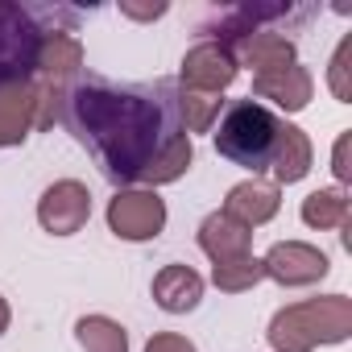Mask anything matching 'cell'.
<instances>
[{
    "label": "cell",
    "mask_w": 352,
    "mask_h": 352,
    "mask_svg": "<svg viewBox=\"0 0 352 352\" xmlns=\"http://www.w3.org/2000/svg\"><path fill=\"white\" fill-rule=\"evenodd\" d=\"M63 124L87 145L112 183H179L191 170V133L179 116V83H112L83 71L63 91Z\"/></svg>",
    "instance_id": "1"
},
{
    "label": "cell",
    "mask_w": 352,
    "mask_h": 352,
    "mask_svg": "<svg viewBox=\"0 0 352 352\" xmlns=\"http://www.w3.org/2000/svg\"><path fill=\"white\" fill-rule=\"evenodd\" d=\"M83 13L71 5H21L0 0V91L38 79L42 50L54 34H79Z\"/></svg>",
    "instance_id": "2"
},
{
    "label": "cell",
    "mask_w": 352,
    "mask_h": 352,
    "mask_svg": "<svg viewBox=\"0 0 352 352\" xmlns=\"http://www.w3.org/2000/svg\"><path fill=\"white\" fill-rule=\"evenodd\" d=\"M216 149L220 157H228L232 166H245L257 174L270 170L274 162V149H278V137H282V116L257 100H232L220 120H216Z\"/></svg>",
    "instance_id": "3"
},
{
    "label": "cell",
    "mask_w": 352,
    "mask_h": 352,
    "mask_svg": "<svg viewBox=\"0 0 352 352\" xmlns=\"http://www.w3.org/2000/svg\"><path fill=\"white\" fill-rule=\"evenodd\" d=\"M348 336H352V298L348 294L307 298V302L282 307L270 319L274 352H315L319 344H344Z\"/></svg>",
    "instance_id": "4"
},
{
    "label": "cell",
    "mask_w": 352,
    "mask_h": 352,
    "mask_svg": "<svg viewBox=\"0 0 352 352\" xmlns=\"http://www.w3.org/2000/svg\"><path fill=\"white\" fill-rule=\"evenodd\" d=\"M315 13H319L315 5H232V9H216V13H212V25H204V30L212 34L208 42L228 46L232 38L253 34V30H278V34H290V30L307 25Z\"/></svg>",
    "instance_id": "5"
},
{
    "label": "cell",
    "mask_w": 352,
    "mask_h": 352,
    "mask_svg": "<svg viewBox=\"0 0 352 352\" xmlns=\"http://www.w3.org/2000/svg\"><path fill=\"white\" fill-rule=\"evenodd\" d=\"M108 228L120 241H153L166 228V199L149 187L116 191L108 204Z\"/></svg>",
    "instance_id": "6"
},
{
    "label": "cell",
    "mask_w": 352,
    "mask_h": 352,
    "mask_svg": "<svg viewBox=\"0 0 352 352\" xmlns=\"http://www.w3.org/2000/svg\"><path fill=\"white\" fill-rule=\"evenodd\" d=\"M91 216V195L75 179H58L42 191L38 199V224L54 236H75Z\"/></svg>",
    "instance_id": "7"
},
{
    "label": "cell",
    "mask_w": 352,
    "mask_h": 352,
    "mask_svg": "<svg viewBox=\"0 0 352 352\" xmlns=\"http://www.w3.org/2000/svg\"><path fill=\"white\" fill-rule=\"evenodd\" d=\"M327 270H331L327 253H319L315 245H302V241H278L261 257V274L278 286H311V282L327 278Z\"/></svg>",
    "instance_id": "8"
},
{
    "label": "cell",
    "mask_w": 352,
    "mask_h": 352,
    "mask_svg": "<svg viewBox=\"0 0 352 352\" xmlns=\"http://www.w3.org/2000/svg\"><path fill=\"white\" fill-rule=\"evenodd\" d=\"M236 58L220 46V42H199L183 54V75L179 87L183 91H204V96H220L232 79H236Z\"/></svg>",
    "instance_id": "9"
},
{
    "label": "cell",
    "mask_w": 352,
    "mask_h": 352,
    "mask_svg": "<svg viewBox=\"0 0 352 352\" xmlns=\"http://www.w3.org/2000/svg\"><path fill=\"white\" fill-rule=\"evenodd\" d=\"M236 67H249L253 79L257 75H274V71H286L294 67V38L278 34V30H253V34H241L224 46Z\"/></svg>",
    "instance_id": "10"
},
{
    "label": "cell",
    "mask_w": 352,
    "mask_h": 352,
    "mask_svg": "<svg viewBox=\"0 0 352 352\" xmlns=\"http://www.w3.org/2000/svg\"><path fill=\"white\" fill-rule=\"evenodd\" d=\"M311 96H315V79H311V71L307 67H286V71H274V75H257L253 79V96L249 100H270L274 108H282V112H302L307 104H311Z\"/></svg>",
    "instance_id": "11"
},
{
    "label": "cell",
    "mask_w": 352,
    "mask_h": 352,
    "mask_svg": "<svg viewBox=\"0 0 352 352\" xmlns=\"http://www.w3.org/2000/svg\"><path fill=\"white\" fill-rule=\"evenodd\" d=\"M38 129V83H13L0 91V149L21 145Z\"/></svg>",
    "instance_id": "12"
},
{
    "label": "cell",
    "mask_w": 352,
    "mask_h": 352,
    "mask_svg": "<svg viewBox=\"0 0 352 352\" xmlns=\"http://www.w3.org/2000/svg\"><path fill=\"white\" fill-rule=\"evenodd\" d=\"M282 208V191L274 183H261V179H249V183H236L224 199V216L241 220L245 228H261L265 220H274Z\"/></svg>",
    "instance_id": "13"
},
{
    "label": "cell",
    "mask_w": 352,
    "mask_h": 352,
    "mask_svg": "<svg viewBox=\"0 0 352 352\" xmlns=\"http://www.w3.org/2000/svg\"><path fill=\"white\" fill-rule=\"evenodd\" d=\"M249 245H253V228H245L241 220H232V216H224V212H212V216L199 224V249H204L216 265L249 257Z\"/></svg>",
    "instance_id": "14"
},
{
    "label": "cell",
    "mask_w": 352,
    "mask_h": 352,
    "mask_svg": "<svg viewBox=\"0 0 352 352\" xmlns=\"http://www.w3.org/2000/svg\"><path fill=\"white\" fill-rule=\"evenodd\" d=\"M204 298V278L191 265H162L153 274V302L170 315H187Z\"/></svg>",
    "instance_id": "15"
},
{
    "label": "cell",
    "mask_w": 352,
    "mask_h": 352,
    "mask_svg": "<svg viewBox=\"0 0 352 352\" xmlns=\"http://www.w3.org/2000/svg\"><path fill=\"white\" fill-rule=\"evenodd\" d=\"M311 157H315V149H311L307 133H302L298 124H286V120H282V137H278V149H274V162H270L274 187H278V183H286V187H290V183L307 179Z\"/></svg>",
    "instance_id": "16"
},
{
    "label": "cell",
    "mask_w": 352,
    "mask_h": 352,
    "mask_svg": "<svg viewBox=\"0 0 352 352\" xmlns=\"http://www.w3.org/2000/svg\"><path fill=\"white\" fill-rule=\"evenodd\" d=\"M302 224L307 228H348V195L344 187H323V191H311L302 199Z\"/></svg>",
    "instance_id": "17"
},
{
    "label": "cell",
    "mask_w": 352,
    "mask_h": 352,
    "mask_svg": "<svg viewBox=\"0 0 352 352\" xmlns=\"http://www.w3.org/2000/svg\"><path fill=\"white\" fill-rule=\"evenodd\" d=\"M75 340L83 352H129V331L108 315H83L75 323Z\"/></svg>",
    "instance_id": "18"
},
{
    "label": "cell",
    "mask_w": 352,
    "mask_h": 352,
    "mask_svg": "<svg viewBox=\"0 0 352 352\" xmlns=\"http://www.w3.org/2000/svg\"><path fill=\"white\" fill-rule=\"evenodd\" d=\"M220 112H224L220 96H204V91H183L179 87V116H183L187 133H212Z\"/></svg>",
    "instance_id": "19"
},
{
    "label": "cell",
    "mask_w": 352,
    "mask_h": 352,
    "mask_svg": "<svg viewBox=\"0 0 352 352\" xmlns=\"http://www.w3.org/2000/svg\"><path fill=\"white\" fill-rule=\"evenodd\" d=\"M265 274H261V257H241V261H224V265H216L212 270V282L224 290V294H241V290H253L257 282H261Z\"/></svg>",
    "instance_id": "20"
},
{
    "label": "cell",
    "mask_w": 352,
    "mask_h": 352,
    "mask_svg": "<svg viewBox=\"0 0 352 352\" xmlns=\"http://www.w3.org/2000/svg\"><path fill=\"white\" fill-rule=\"evenodd\" d=\"M348 58H352V38H344V42L336 46V54H331V71H327L331 96H336L340 104H352V67H348Z\"/></svg>",
    "instance_id": "21"
},
{
    "label": "cell",
    "mask_w": 352,
    "mask_h": 352,
    "mask_svg": "<svg viewBox=\"0 0 352 352\" xmlns=\"http://www.w3.org/2000/svg\"><path fill=\"white\" fill-rule=\"evenodd\" d=\"M145 352H199V348L187 336H179V331H157V336H149Z\"/></svg>",
    "instance_id": "22"
},
{
    "label": "cell",
    "mask_w": 352,
    "mask_h": 352,
    "mask_svg": "<svg viewBox=\"0 0 352 352\" xmlns=\"http://www.w3.org/2000/svg\"><path fill=\"white\" fill-rule=\"evenodd\" d=\"M348 141H352V137L344 133V137L336 141V157H331V162H336L331 170H336V179H340V183H348V174H352V166H348Z\"/></svg>",
    "instance_id": "23"
},
{
    "label": "cell",
    "mask_w": 352,
    "mask_h": 352,
    "mask_svg": "<svg viewBox=\"0 0 352 352\" xmlns=\"http://www.w3.org/2000/svg\"><path fill=\"white\" fill-rule=\"evenodd\" d=\"M120 13H129V17H137V21H153V17H162V13H166V5H153V9H137V5H120Z\"/></svg>",
    "instance_id": "24"
},
{
    "label": "cell",
    "mask_w": 352,
    "mask_h": 352,
    "mask_svg": "<svg viewBox=\"0 0 352 352\" xmlns=\"http://www.w3.org/2000/svg\"><path fill=\"white\" fill-rule=\"evenodd\" d=\"M9 319H13V311H9V302H5V298H0V336L9 331Z\"/></svg>",
    "instance_id": "25"
}]
</instances>
